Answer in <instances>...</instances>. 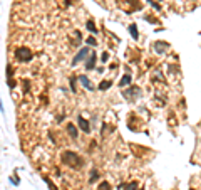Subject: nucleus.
<instances>
[{
  "mask_svg": "<svg viewBox=\"0 0 201 190\" xmlns=\"http://www.w3.org/2000/svg\"><path fill=\"white\" fill-rule=\"evenodd\" d=\"M147 2H149V3H151V5L154 7L156 10H159V9H161V7H159V3H154V0H147Z\"/></svg>",
  "mask_w": 201,
  "mask_h": 190,
  "instance_id": "nucleus-20",
  "label": "nucleus"
},
{
  "mask_svg": "<svg viewBox=\"0 0 201 190\" xmlns=\"http://www.w3.org/2000/svg\"><path fill=\"white\" fill-rule=\"evenodd\" d=\"M9 86H10V88H15V81L12 79V77H10V79H9Z\"/></svg>",
  "mask_w": 201,
  "mask_h": 190,
  "instance_id": "nucleus-23",
  "label": "nucleus"
},
{
  "mask_svg": "<svg viewBox=\"0 0 201 190\" xmlns=\"http://www.w3.org/2000/svg\"><path fill=\"white\" fill-rule=\"evenodd\" d=\"M85 27H87L89 30L92 32V34H96V32H97V29H96V25H94V22H92V20H87V25H85Z\"/></svg>",
  "mask_w": 201,
  "mask_h": 190,
  "instance_id": "nucleus-14",
  "label": "nucleus"
},
{
  "mask_svg": "<svg viewBox=\"0 0 201 190\" xmlns=\"http://www.w3.org/2000/svg\"><path fill=\"white\" fill-rule=\"evenodd\" d=\"M62 162L65 165H69V167H72V168H81L82 167V158H81L79 155H76L74 151H64L62 153Z\"/></svg>",
  "mask_w": 201,
  "mask_h": 190,
  "instance_id": "nucleus-1",
  "label": "nucleus"
},
{
  "mask_svg": "<svg viewBox=\"0 0 201 190\" xmlns=\"http://www.w3.org/2000/svg\"><path fill=\"white\" fill-rule=\"evenodd\" d=\"M168 49H169V44L164 42V40H156V42H154V51H156V54H164Z\"/></svg>",
  "mask_w": 201,
  "mask_h": 190,
  "instance_id": "nucleus-5",
  "label": "nucleus"
},
{
  "mask_svg": "<svg viewBox=\"0 0 201 190\" xmlns=\"http://www.w3.org/2000/svg\"><path fill=\"white\" fill-rule=\"evenodd\" d=\"M124 190H138V182H131V183H128Z\"/></svg>",
  "mask_w": 201,
  "mask_h": 190,
  "instance_id": "nucleus-15",
  "label": "nucleus"
},
{
  "mask_svg": "<svg viewBox=\"0 0 201 190\" xmlns=\"http://www.w3.org/2000/svg\"><path fill=\"white\" fill-rule=\"evenodd\" d=\"M190 190H194V188H190Z\"/></svg>",
  "mask_w": 201,
  "mask_h": 190,
  "instance_id": "nucleus-25",
  "label": "nucleus"
},
{
  "mask_svg": "<svg viewBox=\"0 0 201 190\" xmlns=\"http://www.w3.org/2000/svg\"><path fill=\"white\" fill-rule=\"evenodd\" d=\"M107 59H109V54H107V52H104V54H102V63H106Z\"/></svg>",
  "mask_w": 201,
  "mask_h": 190,
  "instance_id": "nucleus-22",
  "label": "nucleus"
},
{
  "mask_svg": "<svg viewBox=\"0 0 201 190\" xmlns=\"http://www.w3.org/2000/svg\"><path fill=\"white\" fill-rule=\"evenodd\" d=\"M12 72H14L12 71V66H7V76H9V79L12 77Z\"/></svg>",
  "mask_w": 201,
  "mask_h": 190,
  "instance_id": "nucleus-21",
  "label": "nucleus"
},
{
  "mask_svg": "<svg viewBox=\"0 0 201 190\" xmlns=\"http://www.w3.org/2000/svg\"><path fill=\"white\" fill-rule=\"evenodd\" d=\"M79 81H81V84H82L84 86V88H87V89H94V86L91 84V79H89V77L87 76H84V74H82V76H79Z\"/></svg>",
  "mask_w": 201,
  "mask_h": 190,
  "instance_id": "nucleus-8",
  "label": "nucleus"
},
{
  "mask_svg": "<svg viewBox=\"0 0 201 190\" xmlns=\"http://www.w3.org/2000/svg\"><path fill=\"white\" fill-rule=\"evenodd\" d=\"M77 123H79V126H81V130L84 131V133H89V130H91V126H89V121L85 118L82 116H79L77 118Z\"/></svg>",
  "mask_w": 201,
  "mask_h": 190,
  "instance_id": "nucleus-7",
  "label": "nucleus"
},
{
  "mask_svg": "<svg viewBox=\"0 0 201 190\" xmlns=\"http://www.w3.org/2000/svg\"><path fill=\"white\" fill-rule=\"evenodd\" d=\"M129 32H131V35H133V39H134V40H138V39H139V32H138V27L134 25V24H131V25H129Z\"/></svg>",
  "mask_w": 201,
  "mask_h": 190,
  "instance_id": "nucleus-9",
  "label": "nucleus"
},
{
  "mask_svg": "<svg viewBox=\"0 0 201 190\" xmlns=\"http://www.w3.org/2000/svg\"><path fill=\"white\" fill-rule=\"evenodd\" d=\"M44 182H46V183L49 185V187H50V190H57V187H55L54 183H52V182H50V178H49V177H44Z\"/></svg>",
  "mask_w": 201,
  "mask_h": 190,
  "instance_id": "nucleus-17",
  "label": "nucleus"
},
{
  "mask_svg": "<svg viewBox=\"0 0 201 190\" xmlns=\"http://www.w3.org/2000/svg\"><path fill=\"white\" fill-rule=\"evenodd\" d=\"M85 42H87V45H92V47H94V45H97V40H96V37H87V40H85Z\"/></svg>",
  "mask_w": 201,
  "mask_h": 190,
  "instance_id": "nucleus-16",
  "label": "nucleus"
},
{
  "mask_svg": "<svg viewBox=\"0 0 201 190\" xmlns=\"http://www.w3.org/2000/svg\"><path fill=\"white\" fill-rule=\"evenodd\" d=\"M15 56H17V59L20 61V63H30L32 59H34V54H32L30 49L27 47H20L15 51Z\"/></svg>",
  "mask_w": 201,
  "mask_h": 190,
  "instance_id": "nucleus-2",
  "label": "nucleus"
},
{
  "mask_svg": "<svg viewBox=\"0 0 201 190\" xmlns=\"http://www.w3.org/2000/svg\"><path fill=\"white\" fill-rule=\"evenodd\" d=\"M139 96H141V88H139V86H131V88L124 93V98L128 101H134V100H138Z\"/></svg>",
  "mask_w": 201,
  "mask_h": 190,
  "instance_id": "nucleus-3",
  "label": "nucleus"
},
{
  "mask_svg": "<svg viewBox=\"0 0 201 190\" xmlns=\"http://www.w3.org/2000/svg\"><path fill=\"white\" fill-rule=\"evenodd\" d=\"M99 190H111V185L107 183V182H102V183L99 185Z\"/></svg>",
  "mask_w": 201,
  "mask_h": 190,
  "instance_id": "nucleus-19",
  "label": "nucleus"
},
{
  "mask_svg": "<svg viewBox=\"0 0 201 190\" xmlns=\"http://www.w3.org/2000/svg\"><path fill=\"white\" fill-rule=\"evenodd\" d=\"M89 56H91V51H89V47H82V49H81V51H79V54H77L76 57H74L72 64L76 66L77 63H81V61H82V59H87Z\"/></svg>",
  "mask_w": 201,
  "mask_h": 190,
  "instance_id": "nucleus-4",
  "label": "nucleus"
},
{
  "mask_svg": "<svg viewBox=\"0 0 201 190\" xmlns=\"http://www.w3.org/2000/svg\"><path fill=\"white\" fill-rule=\"evenodd\" d=\"M96 59H97L96 52H91V56L87 57V61H85V69H87V71L94 69V66H96Z\"/></svg>",
  "mask_w": 201,
  "mask_h": 190,
  "instance_id": "nucleus-6",
  "label": "nucleus"
},
{
  "mask_svg": "<svg viewBox=\"0 0 201 190\" xmlns=\"http://www.w3.org/2000/svg\"><path fill=\"white\" fill-rule=\"evenodd\" d=\"M67 133L72 136V138H77V128L72 125V123H69L67 125Z\"/></svg>",
  "mask_w": 201,
  "mask_h": 190,
  "instance_id": "nucleus-10",
  "label": "nucleus"
},
{
  "mask_svg": "<svg viewBox=\"0 0 201 190\" xmlns=\"http://www.w3.org/2000/svg\"><path fill=\"white\" fill-rule=\"evenodd\" d=\"M126 84H131V76H129V74H126V76H122V79L119 81V86H121V88H124Z\"/></svg>",
  "mask_w": 201,
  "mask_h": 190,
  "instance_id": "nucleus-11",
  "label": "nucleus"
},
{
  "mask_svg": "<svg viewBox=\"0 0 201 190\" xmlns=\"http://www.w3.org/2000/svg\"><path fill=\"white\" fill-rule=\"evenodd\" d=\"M24 89H25V93L28 91V81H24Z\"/></svg>",
  "mask_w": 201,
  "mask_h": 190,
  "instance_id": "nucleus-24",
  "label": "nucleus"
},
{
  "mask_svg": "<svg viewBox=\"0 0 201 190\" xmlns=\"http://www.w3.org/2000/svg\"><path fill=\"white\" fill-rule=\"evenodd\" d=\"M97 178H99V172H97L96 168H92V172H91V183H94Z\"/></svg>",
  "mask_w": 201,
  "mask_h": 190,
  "instance_id": "nucleus-13",
  "label": "nucleus"
},
{
  "mask_svg": "<svg viewBox=\"0 0 201 190\" xmlns=\"http://www.w3.org/2000/svg\"><path fill=\"white\" fill-rule=\"evenodd\" d=\"M111 84H112V82H111V81L107 79V81L101 82V84H99V89H101V91H106V89H109V88H111Z\"/></svg>",
  "mask_w": 201,
  "mask_h": 190,
  "instance_id": "nucleus-12",
  "label": "nucleus"
},
{
  "mask_svg": "<svg viewBox=\"0 0 201 190\" xmlns=\"http://www.w3.org/2000/svg\"><path fill=\"white\" fill-rule=\"evenodd\" d=\"M77 81H79V77H71V89L76 93V84H77Z\"/></svg>",
  "mask_w": 201,
  "mask_h": 190,
  "instance_id": "nucleus-18",
  "label": "nucleus"
}]
</instances>
